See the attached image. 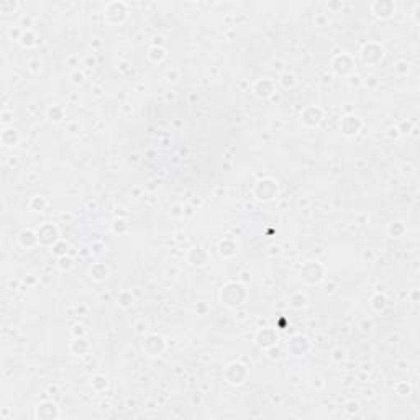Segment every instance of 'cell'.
I'll return each instance as SVG.
<instances>
[{
    "instance_id": "obj_1",
    "label": "cell",
    "mask_w": 420,
    "mask_h": 420,
    "mask_svg": "<svg viewBox=\"0 0 420 420\" xmlns=\"http://www.w3.org/2000/svg\"><path fill=\"white\" fill-rule=\"evenodd\" d=\"M248 293L240 282H228L220 289V301L227 307H238L245 304Z\"/></svg>"
},
{
    "instance_id": "obj_2",
    "label": "cell",
    "mask_w": 420,
    "mask_h": 420,
    "mask_svg": "<svg viewBox=\"0 0 420 420\" xmlns=\"http://www.w3.org/2000/svg\"><path fill=\"white\" fill-rule=\"evenodd\" d=\"M278 194H279L278 182L272 181V179H263V181H258L254 186V197L258 200L269 202L272 199H276Z\"/></svg>"
},
{
    "instance_id": "obj_3",
    "label": "cell",
    "mask_w": 420,
    "mask_h": 420,
    "mask_svg": "<svg viewBox=\"0 0 420 420\" xmlns=\"http://www.w3.org/2000/svg\"><path fill=\"white\" fill-rule=\"evenodd\" d=\"M104 15H105V20L110 23V25H120L126 20L128 16V8H126V4L123 2H110L107 4L105 10H104Z\"/></svg>"
},
{
    "instance_id": "obj_4",
    "label": "cell",
    "mask_w": 420,
    "mask_h": 420,
    "mask_svg": "<svg viewBox=\"0 0 420 420\" xmlns=\"http://www.w3.org/2000/svg\"><path fill=\"white\" fill-rule=\"evenodd\" d=\"M384 58V49L379 43H368V45L361 49V59L368 66H374L382 61Z\"/></svg>"
},
{
    "instance_id": "obj_5",
    "label": "cell",
    "mask_w": 420,
    "mask_h": 420,
    "mask_svg": "<svg viewBox=\"0 0 420 420\" xmlns=\"http://www.w3.org/2000/svg\"><path fill=\"white\" fill-rule=\"evenodd\" d=\"M302 279L304 282H307V284H319V282L323 279V274H325V269L322 264H319L317 261H308L304 269H302Z\"/></svg>"
},
{
    "instance_id": "obj_6",
    "label": "cell",
    "mask_w": 420,
    "mask_h": 420,
    "mask_svg": "<svg viewBox=\"0 0 420 420\" xmlns=\"http://www.w3.org/2000/svg\"><path fill=\"white\" fill-rule=\"evenodd\" d=\"M36 235H38V243L45 245V246H54L59 240V233H58V228L46 222V224H43L38 230H36Z\"/></svg>"
},
{
    "instance_id": "obj_7",
    "label": "cell",
    "mask_w": 420,
    "mask_h": 420,
    "mask_svg": "<svg viewBox=\"0 0 420 420\" xmlns=\"http://www.w3.org/2000/svg\"><path fill=\"white\" fill-rule=\"evenodd\" d=\"M370 8L376 19H381V20H388L396 13V4L391 2V0H376V2L371 4Z\"/></svg>"
},
{
    "instance_id": "obj_8",
    "label": "cell",
    "mask_w": 420,
    "mask_h": 420,
    "mask_svg": "<svg viewBox=\"0 0 420 420\" xmlns=\"http://www.w3.org/2000/svg\"><path fill=\"white\" fill-rule=\"evenodd\" d=\"M225 378L230 384L233 386H240L243 384L245 379L248 378V370L246 366H243L242 363H231L227 366V371H225Z\"/></svg>"
},
{
    "instance_id": "obj_9",
    "label": "cell",
    "mask_w": 420,
    "mask_h": 420,
    "mask_svg": "<svg viewBox=\"0 0 420 420\" xmlns=\"http://www.w3.org/2000/svg\"><path fill=\"white\" fill-rule=\"evenodd\" d=\"M166 348V343L159 335H150L143 341V351L148 356H159Z\"/></svg>"
},
{
    "instance_id": "obj_10",
    "label": "cell",
    "mask_w": 420,
    "mask_h": 420,
    "mask_svg": "<svg viewBox=\"0 0 420 420\" xmlns=\"http://www.w3.org/2000/svg\"><path fill=\"white\" fill-rule=\"evenodd\" d=\"M278 340H279L278 333L274 332L272 328H269V327H264V328L258 330V333H256V343H258L261 348L268 350V348L276 345Z\"/></svg>"
},
{
    "instance_id": "obj_11",
    "label": "cell",
    "mask_w": 420,
    "mask_h": 420,
    "mask_svg": "<svg viewBox=\"0 0 420 420\" xmlns=\"http://www.w3.org/2000/svg\"><path fill=\"white\" fill-rule=\"evenodd\" d=\"M301 118H302V122H304L305 126L314 128V126H319L320 125L322 118H323V112H322L319 107H307L304 112H302Z\"/></svg>"
},
{
    "instance_id": "obj_12",
    "label": "cell",
    "mask_w": 420,
    "mask_h": 420,
    "mask_svg": "<svg viewBox=\"0 0 420 420\" xmlns=\"http://www.w3.org/2000/svg\"><path fill=\"white\" fill-rule=\"evenodd\" d=\"M340 128H341V132H343L345 135L351 136V135H356L359 132V128H361V122H359L358 117L348 115V117H345L343 120H341Z\"/></svg>"
},
{
    "instance_id": "obj_13",
    "label": "cell",
    "mask_w": 420,
    "mask_h": 420,
    "mask_svg": "<svg viewBox=\"0 0 420 420\" xmlns=\"http://www.w3.org/2000/svg\"><path fill=\"white\" fill-rule=\"evenodd\" d=\"M346 58L348 54H340L337 56L335 59H333V69H335L337 74H341V76H348L350 72H353L355 71V61H351V63H345L346 61Z\"/></svg>"
},
{
    "instance_id": "obj_14",
    "label": "cell",
    "mask_w": 420,
    "mask_h": 420,
    "mask_svg": "<svg viewBox=\"0 0 420 420\" xmlns=\"http://www.w3.org/2000/svg\"><path fill=\"white\" fill-rule=\"evenodd\" d=\"M272 92H274V82L269 81V79H260L258 82L254 84V94L258 97L266 99V97L271 96Z\"/></svg>"
},
{
    "instance_id": "obj_15",
    "label": "cell",
    "mask_w": 420,
    "mask_h": 420,
    "mask_svg": "<svg viewBox=\"0 0 420 420\" xmlns=\"http://www.w3.org/2000/svg\"><path fill=\"white\" fill-rule=\"evenodd\" d=\"M189 254L195 256V258H187V261H189L192 266H204V264L207 263V260H209L207 251H205L204 248H199V246L192 248V250L189 251Z\"/></svg>"
},
{
    "instance_id": "obj_16",
    "label": "cell",
    "mask_w": 420,
    "mask_h": 420,
    "mask_svg": "<svg viewBox=\"0 0 420 420\" xmlns=\"http://www.w3.org/2000/svg\"><path fill=\"white\" fill-rule=\"evenodd\" d=\"M30 240H31V242L38 243V235H36V231L25 230V231H22L20 236H19L20 245H22V246H27V248H31V246H33V243H30Z\"/></svg>"
},
{
    "instance_id": "obj_17",
    "label": "cell",
    "mask_w": 420,
    "mask_h": 420,
    "mask_svg": "<svg viewBox=\"0 0 420 420\" xmlns=\"http://www.w3.org/2000/svg\"><path fill=\"white\" fill-rule=\"evenodd\" d=\"M218 251L222 256H233L236 253V245L231 240H224L218 245Z\"/></svg>"
},
{
    "instance_id": "obj_18",
    "label": "cell",
    "mask_w": 420,
    "mask_h": 420,
    "mask_svg": "<svg viewBox=\"0 0 420 420\" xmlns=\"http://www.w3.org/2000/svg\"><path fill=\"white\" fill-rule=\"evenodd\" d=\"M90 274L96 281H104L108 276V269H107V266H104V264L97 263V264H94V266H92Z\"/></svg>"
},
{
    "instance_id": "obj_19",
    "label": "cell",
    "mask_w": 420,
    "mask_h": 420,
    "mask_svg": "<svg viewBox=\"0 0 420 420\" xmlns=\"http://www.w3.org/2000/svg\"><path fill=\"white\" fill-rule=\"evenodd\" d=\"M16 140H19V136H16L15 130H4V133H2V143L5 144V147H12V144L16 143Z\"/></svg>"
},
{
    "instance_id": "obj_20",
    "label": "cell",
    "mask_w": 420,
    "mask_h": 420,
    "mask_svg": "<svg viewBox=\"0 0 420 420\" xmlns=\"http://www.w3.org/2000/svg\"><path fill=\"white\" fill-rule=\"evenodd\" d=\"M133 301H135V297H133L132 293H128V290L122 293V294L118 296V299H117L118 305H122V307H130L133 304Z\"/></svg>"
},
{
    "instance_id": "obj_21",
    "label": "cell",
    "mask_w": 420,
    "mask_h": 420,
    "mask_svg": "<svg viewBox=\"0 0 420 420\" xmlns=\"http://www.w3.org/2000/svg\"><path fill=\"white\" fill-rule=\"evenodd\" d=\"M31 38H36V36H35V33H33L31 30H27V31H25L23 35L20 36L22 45H23V46H33V45H36V41H35V40H31Z\"/></svg>"
},
{
    "instance_id": "obj_22",
    "label": "cell",
    "mask_w": 420,
    "mask_h": 420,
    "mask_svg": "<svg viewBox=\"0 0 420 420\" xmlns=\"http://www.w3.org/2000/svg\"><path fill=\"white\" fill-rule=\"evenodd\" d=\"M71 345H72V346H77V350L72 351V353L77 355V356H82V355L85 353V351H87V350H82V346H89V345H87V341H85L84 338H76Z\"/></svg>"
},
{
    "instance_id": "obj_23",
    "label": "cell",
    "mask_w": 420,
    "mask_h": 420,
    "mask_svg": "<svg viewBox=\"0 0 420 420\" xmlns=\"http://www.w3.org/2000/svg\"><path fill=\"white\" fill-rule=\"evenodd\" d=\"M58 266L61 271H69L74 266V263H72V260L69 258V256H61V258H59Z\"/></svg>"
},
{
    "instance_id": "obj_24",
    "label": "cell",
    "mask_w": 420,
    "mask_h": 420,
    "mask_svg": "<svg viewBox=\"0 0 420 420\" xmlns=\"http://www.w3.org/2000/svg\"><path fill=\"white\" fill-rule=\"evenodd\" d=\"M328 7H333V8H341L343 4H328Z\"/></svg>"
}]
</instances>
